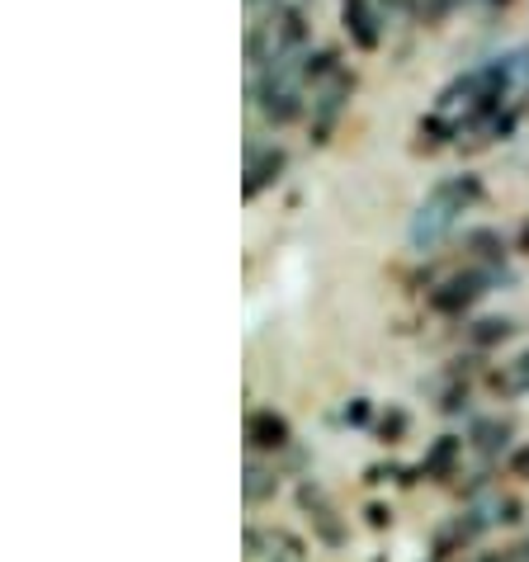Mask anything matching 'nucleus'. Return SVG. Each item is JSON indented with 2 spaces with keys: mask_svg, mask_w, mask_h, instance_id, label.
<instances>
[{
  "mask_svg": "<svg viewBox=\"0 0 529 562\" xmlns=\"http://www.w3.org/2000/svg\"><path fill=\"white\" fill-rule=\"evenodd\" d=\"M487 5H506V0H487Z\"/></svg>",
  "mask_w": 529,
  "mask_h": 562,
  "instance_id": "21",
  "label": "nucleus"
},
{
  "mask_svg": "<svg viewBox=\"0 0 529 562\" xmlns=\"http://www.w3.org/2000/svg\"><path fill=\"white\" fill-rule=\"evenodd\" d=\"M506 562H529V539L520 543V549H510V558Z\"/></svg>",
  "mask_w": 529,
  "mask_h": 562,
  "instance_id": "19",
  "label": "nucleus"
},
{
  "mask_svg": "<svg viewBox=\"0 0 529 562\" xmlns=\"http://www.w3.org/2000/svg\"><path fill=\"white\" fill-rule=\"evenodd\" d=\"M482 204V176L463 170V176H444L430 184V194L416 204L412 223H407V241L412 251H435L440 241L454 237V227L463 223V213H473Z\"/></svg>",
  "mask_w": 529,
  "mask_h": 562,
  "instance_id": "2",
  "label": "nucleus"
},
{
  "mask_svg": "<svg viewBox=\"0 0 529 562\" xmlns=\"http://www.w3.org/2000/svg\"><path fill=\"white\" fill-rule=\"evenodd\" d=\"M402 430H407V416H402V412H387V416H383V440H397Z\"/></svg>",
  "mask_w": 529,
  "mask_h": 562,
  "instance_id": "16",
  "label": "nucleus"
},
{
  "mask_svg": "<svg viewBox=\"0 0 529 562\" xmlns=\"http://www.w3.org/2000/svg\"><path fill=\"white\" fill-rule=\"evenodd\" d=\"M459 454H463V440H459V435H440V440L430 445L421 473H426V477H449V473L459 468Z\"/></svg>",
  "mask_w": 529,
  "mask_h": 562,
  "instance_id": "10",
  "label": "nucleus"
},
{
  "mask_svg": "<svg viewBox=\"0 0 529 562\" xmlns=\"http://www.w3.org/2000/svg\"><path fill=\"white\" fill-rule=\"evenodd\" d=\"M241 492H246V502H251V506H260V502H270V496L279 492V477L251 459V463H246V477H241Z\"/></svg>",
  "mask_w": 529,
  "mask_h": 562,
  "instance_id": "12",
  "label": "nucleus"
},
{
  "mask_svg": "<svg viewBox=\"0 0 529 562\" xmlns=\"http://www.w3.org/2000/svg\"><path fill=\"white\" fill-rule=\"evenodd\" d=\"M284 170H289V151L284 147H274V143H264V147H246V180H241V194L246 199H260L264 190H274L279 180H284Z\"/></svg>",
  "mask_w": 529,
  "mask_h": 562,
  "instance_id": "6",
  "label": "nucleus"
},
{
  "mask_svg": "<svg viewBox=\"0 0 529 562\" xmlns=\"http://www.w3.org/2000/svg\"><path fill=\"white\" fill-rule=\"evenodd\" d=\"M492 387H496L502 397H525V393H529V350L516 355L510 364L496 369V373H492Z\"/></svg>",
  "mask_w": 529,
  "mask_h": 562,
  "instance_id": "11",
  "label": "nucleus"
},
{
  "mask_svg": "<svg viewBox=\"0 0 529 562\" xmlns=\"http://www.w3.org/2000/svg\"><path fill=\"white\" fill-rule=\"evenodd\" d=\"M492 520H496V515H487V510H463L459 520H449L440 535H435V558H454V553H463Z\"/></svg>",
  "mask_w": 529,
  "mask_h": 562,
  "instance_id": "9",
  "label": "nucleus"
},
{
  "mask_svg": "<svg viewBox=\"0 0 529 562\" xmlns=\"http://www.w3.org/2000/svg\"><path fill=\"white\" fill-rule=\"evenodd\" d=\"M496 284V270L492 265H469V270H459V274H449L440 289L430 293V307L440 312V317H463L477 299H487Z\"/></svg>",
  "mask_w": 529,
  "mask_h": 562,
  "instance_id": "4",
  "label": "nucleus"
},
{
  "mask_svg": "<svg viewBox=\"0 0 529 562\" xmlns=\"http://www.w3.org/2000/svg\"><path fill=\"white\" fill-rule=\"evenodd\" d=\"M525 57H529V48L487 57V61H477V67L459 71L454 81L435 95L430 114H440L449 128H454L459 143H477V137L487 133L496 119L516 109V95L525 86V71H529Z\"/></svg>",
  "mask_w": 529,
  "mask_h": 562,
  "instance_id": "1",
  "label": "nucleus"
},
{
  "mask_svg": "<svg viewBox=\"0 0 529 562\" xmlns=\"http://www.w3.org/2000/svg\"><path fill=\"white\" fill-rule=\"evenodd\" d=\"M346 420H350V426H364V420H369V402H364V397H354L350 407H346Z\"/></svg>",
  "mask_w": 529,
  "mask_h": 562,
  "instance_id": "17",
  "label": "nucleus"
},
{
  "mask_svg": "<svg viewBox=\"0 0 529 562\" xmlns=\"http://www.w3.org/2000/svg\"><path fill=\"white\" fill-rule=\"evenodd\" d=\"M289 445H293L289 416H279L274 407H260L246 416V449L251 454H274V449H289Z\"/></svg>",
  "mask_w": 529,
  "mask_h": 562,
  "instance_id": "7",
  "label": "nucleus"
},
{
  "mask_svg": "<svg viewBox=\"0 0 529 562\" xmlns=\"http://www.w3.org/2000/svg\"><path fill=\"white\" fill-rule=\"evenodd\" d=\"M516 336V322L510 317H482V322H473V331H469V340L477 350H492V346H502V340H510Z\"/></svg>",
  "mask_w": 529,
  "mask_h": 562,
  "instance_id": "14",
  "label": "nucleus"
},
{
  "mask_svg": "<svg viewBox=\"0 0 529 562\" xmlns=\"http://www.w3.org/2000/svg\"><path fill=\"white\" fill-rule=\"evenodd\" d=\"M516 246H520V256H529V217H525V227H520V237H516Z\"/></svg>",
  "mask_w": 529,
  "mask_h": 562,
  "instance_id": "20",
  "label": "nucleus"
},
{
  "mask_svg": "<svg viewBox=\"0 0 529 562\" xmlns=\"http://www.w3.org/2000/svg\"><path fill=\"white\" fill-rule=\"evenodd\" d=\"M350 95H354V71L340 67L331 81H322L313 90V109H307V133H313V143H331V133H336V123L346 119V109H350Z\"/></svg>",
  "mask_w": 529,
  "mask_h": 562,
  "instance_id": "3",
  "label": "nucleus"
},
{
  "mask_svg": "<svg viewBox=\"0 0 529 562\" xmlns=\"http://www.w3.org/2000/svg\"><path fill=\"white\" fill-rule=\"evenodd\" d=\"M340 29L360 53H379L387 34V10L383 0H340Z\"/></svg>",
  "mask_w": 529,
  "mask_h": 562,
  "instance_id": "5",
  "label": "nucleus"
},
{
  "mask_svg": "<svg viewBox=\"0 0 529 562\" xmlns=\"http://www.w3.org/2000/svg\"><path fill=\"white\" fill-rule=\"evenodd\" d=\"M387 520H393V515H387V510H383V506H373V510H369V525H379V529H383V525H387Z\"/></svg>",
  "mask_w": 529,
  "mask_h": 562,
  "instance_id": "18",
  "label": "nucleus"
},
{
  "mask_svg": "<svg viewBox=\"0 0 529 562\" xmlns=\"http://www.w3.org/2000/svg\"><path fill=\"white\" fill-rule=\"evenodd\" d=\"M299 506L307 510V520H313L317 539L326 543V549H340V543H346V525L336 520V510H331V502L322 496V487H313V482H303V487H299Z\"/></svg>",
  "mask_w": 529,
  "mask_h": 562,
  "instance_id": "8",
  "label": "nucleus"
},
{
  "mask_svg": "<svg viewBox=\"0 0 529 562\" xmlns=\"http://www.w3.org/2000/svg\"><path fill=\"white\" fill-rule=\"evenodd\" d=\"M469 440H473L477 454H502L506 440H510V420H477Z\"/></svg>",
  "mask_w": 529,
  "mask_h": 562,
  "instance_id": "13",
  "label": "nucleus"
},
{
  "mask_svg": "<svg viewBox=\"0 0 529 562\" xmlns=\"http://www.w3.org/2000/svg\"><path fill=\"white\" fill-rule=\"evenodd\" d=\"M510 477H520V482H529V440L510 454Z\"/></svg>",
  "mask_w": 529,
  "mask_h": 562,
  "instance_id": "15",
  "label": "nucleus"
}]
</instances>
